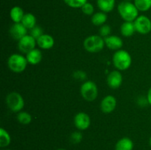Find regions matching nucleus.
Listing matches in <instances>:
<instances>
[{"mask_svg":"<svg viewBox=\"0 0 151 150\" xmlns=\"http://www.w3.org/2000/svg\"><path fill=\"white\" fill-rule=\"evenodd\" d=\"M118 12L125 21L133 22L138 17V9L131 1H122L118 6Z\"/></svg>","mask_w":151,"mask_h":150,"instance_id":"nucleus-1","label":"nucleus"},{"mask_svg":"<svg viewBox=\"0 0 151 150\" xmlns=\"http://www.w3.org/2000/svg\"><path fill=\"white\" fill-rule=\"evenodd\" d=\"M113 63L119 70H126L131 65V55L125 50H118L113 56Z\"/></svg>","mask_w":151,"mask_h":150,"instance_id":"nucleus-2","label":"nucleus"},{"mask_svg":"<svg viewBox=\"0 0 151 150\" xmlns=\"http://www.w3.org/2000/svg\"><path fill=\"white\" fill-rule=\"evenodd\" d=\"M105 41L100 35H91L85 39L83 42L84 48L91 53L100 51L105 46Z\"/></svg>","mask_w":151,"mask_h":150,"instance_id":"nucleus-3","label":"nucleus"},{"mask_svg":"<svg viewBox=\"0 0 151 150\" xmlns=\"http://www.w3.org/2000/svg\"><path fill=\"white\" fill-rule=\"evenodd\" d=\"M27 63L26 57L19 54H13L10 55L7 61L9 69L16 73L24 71L26 69Z\"/></svg>","mask_w":151,"mask_h":150,"instance_id":"nucleus-4","label":"nucleus"},{"mask_svg":"<svg viewBox=\"0 0 151 150\" xmlns=\"http://www.w3.org/2000/svg\"><path fill=\"white\" fill-rule=\"evenodd\" d=\"M6 103L11 111L18 113L23 109L24 101L22 96L17 92H11L6 97Z\"/></svg>","mask_w":151,"mask_h":150,"instance_id":"nucleus-5","label":"nucleus"},{"mask_svg":"<svg viewBox=\"0 0 151 150\" xmlns=\"http://www.w3.org/2000/svg\"><path fill=\"white\" fill-rule=\"evenodd\" d=\"M81 94L83 98L86 101H94L96 99L98 94L97 85L92 81H86L81 85Z\"/></svg>","mask_w":151,"mask_h":150,"instance_id":"nucleus-6","label":"nucleus"},{"mask_svg":"<svg viewBox=\"0 0 151 150\" xmlns=\"http://www.w3.org/2000/svg\"><path fill=\"white\" fill-rule=\"evenodd\" d=\"M137 32L139 33L146 35L151 31V21L145 16H140L134 21Z\"/></svg>","mask_w":151,"mask_h":150,"instance_id":"nucleus-7","label":"nucleus"},{"mask_svg":"<svg viewBox=\"0 0 151 150\" xmlns=\"http://www.w3.org/2000/svg\"><path fill=\"white\" fill-rule=\"evenodd\" d=\"M36 43V40L32 35H27L19 40L18 43V47L22 53L27 54L28 52L35 49Z\"/></svg>","mask_w":151,"mask_h":150,"instance_id":"nucleus-8","label":"nucleus"},{"mask_svg":"<svg viewBox=\"0 0 151 150\" xmlns=\"http://www.w3.org/2000/svg\"><path fill=\"white\" fill-rule=\"evenodd\" d=\"M75 125L80 130H85L88 129L91 124L90 117L85 113H78L74 119Z\"/></svg>","mask_w":151,"mask_h":150,"instance_id":"nucleus-9","label":"nucleus"},{"mask_svg":"<svg viewBox=\"0 0 151 150\" xmlns=\"http://www.w3.org/2000/svg\"><path fill=\"white\" fill-rule=\"evenodd\" d=\"M27 29L22 23H15L10 29V34L12 38L19 41L23 37L27 35Z\"/></svg>","mask_w":151,"mask_h":150,"instance_id":"nucleus-10","label":"nucleus"},{"mask_svg":"<svg viewBox=\"0 0 151 150\" xmlns=\"http://www.w3.org/2000/svg\"><path fill=\"white\" fill-rule=\"evenodd\" d=\"M116 106V100L113 96L104 97L100 104V108L104 113H110L114 110Z\"/></svg>","mask_w":151,"mask_h":150,"instance_id":"nucleus-11","label":"nucleus"},{"mask_svg":"<svg viewBox=\"0 0 151 150\" xmlns=\"http://www.w3.org/2000/svg\"><path fill=\"white\" fill-rule=\"evenodd\" d=\"M122 82V76L118 71H113L111 72L107 77V83L110 88L116 89L118 88Z\"/></svg>","mask_w":151,"mask_h":150,"instance_id":"nucleus-12","label":"nucleus"},{"mask_svg":"<svg viewBox=\"0 0 151 150\" xmlns=\"http://www.w3.org/2000/svg\"><path fill=\"white\" fill-rule=\"evenodd\" d=\"M104 41L108 48L112 50H119L123 45L122 40L116 35H109L104 38Z\"/></svg>","mask_w":151,"mask_h":150,"instance_id":"nucleus-13","label":"nucleus"},{"mask_svg":"<svg viewBox=\"0 0 151 150\" xmlns=\"http://www.w3.org/2000/svg\"><path fill=\"white\" fill-rule=\"evenodd\" d=\"M36 42L38 46L43 49H51L55 44L54 38L51 35H47V34H43L41 37H39L36 40Z\"/></svg>","mask_w":151,"mask_h":150,"instance_id":"nucleus-14","label":"nucleus"},{"mask_svg":"<svg viewBox=\"0 0 151 150\" xmlns=\"http://www.w3.org/2000/svg\"><path fill=\"white\" fill-rule=\"evenodd\" d=\"M27 60L31 65L38 64L42 60V53L39 49H34L28 52L26 56Z\"/></svg>","mask_w":151,"mask_h":150,"instance_id":"nucleus-15","label":"nucleus"},{"mask_svg":"<svg viewBox=\"0 0 151 150\" xmlns=\"http://www.w3.org/2000/svg\"><path fill=\"white\" fill-rule=\"evenodd\" d=\"M97 4L102 12L109 13L114 7L115 0H97Z\"/></svg>","mask_w":151,"mask_h":150,"instance_id":"nucleus-16","label":"nucleus"},{"mask_svg":"<svg viewBox=\"0 0 151 150\" xmlns=\"http://www.w3.org/2000/svg\"><path fill=\"white\" fill-rule=\"evenodd\" d=\"M133 148V141L128 138H122L116 143L115 150H132Z\"/></svg>","mask_w":151,"mask_h":150,"instance_id":"nucleus-17","label":"nucleus"},{"mask_svg":"<svg viewBox=\"0 0 151 150\" xmlns=\"http://www.w3.org/2000/svg\"><path fill=\"white\" fill-rule=\"evenodd\" d=\"M10 16L12 20L15 22V23H21L23 19L24 16V10L20 7H13V8L10 10Z\"/></svg>","mask_w":151,"mask_h":150,"instance_id":"nucleus-18","label":"nucleus"},{"mask_svg":"<svg viewBox=\"0 0 151 150\" xmlns=\"http://www.w3.org/2000/svg\"><path fill=\"white\" fill-rule=\"evenodd\" d=\"M120 31L122 35L125 37H130L133 35L136 31L134 22L125 21L121 26Z\"/></svg>","mask_w":151,"mask_h":150,"instance_id":"nucleus-19","label":"nucleus"},{"mask_svg":"<svg viewBox=\"0 0 151 150\" xmlns=\"http://www.w3.org/2000/svg\"><path fill=\"white\" fill-rule=\"evenodd\" d=\"M21 23L27 28V29H32V28L35 26V23H36V19L35 16L32 13H26L24 16L23 19H22Z\"/></svg>","mask_w":151,"mask_h":150,"instance_id":"nucleus-20","label":"nucleus"},{"mask_svg":"<svg viewBox=\"0 0 151 150\" xmlns=\"http://www.w3.org/2000/svg\"><path fill=\"white\" fill-rule=\"evenodd\" d=\"M107 20V16L104 12H98L94 13L91 17V22L95 26H102Z\"/></svg>","mask_w":151,"mask_h":150,"instance_id":"nucleus-21","label":"nucleus"},{"mask_svg":"<svg viewBox=\"0 0 151 150\" xmlns=\"http://www.w3.org/2000/svg\"><path fill=\"white\" fill-rule=\"evenodd\" d=\"M134 4L142 12H145L151 8V0H134Z\"/></svg>","mask_w":151,"mask_h":150,"instance_id":"nucleus-22","label":"nucleus"},{"mask_svg":"<svg viewBox=\"0 0 151 150\" xmlns=\"http://www.w3.org/2000/svg\"><path fill=\"white\" fill-rule=\"evenodd\" d=\"M11 138L8 132L3 128L0 129V146L6 147L10 144Z\"/></svg>","mask_w":151,"mask_h":150,"instance_id":"nucleus-23","label":"nucleus"},{"mask_svg":"<svg viewBox=\"0 0 151 150\" xmlns=\"http://www.w3.org/2000/svg\"><path fill=\"white\" fill-rule=\"evenodd\" d=\"M17 119L19 123L22 124H28L32 121V117L31 115L27 112H20L18 113Z\"/></svg>","mask_w":151,"mask_h":150,"instance_id":"nucleus-24","label":"nucleus"},{"mask_svg":"<svg viewBox=\"0 0 151 150\" xmlns=\"http://www.w3.org/2000/svg\"><path fill=\"white\" fill-rule=\"evenodd\" d=\"M63 1L68 6L73 8H80V7L81 8L87 2V0H63Z\"/></svg>","mask_w":151,"mask_h":150,"instance_id":"nucleus-25","label":"nucleus"},{"mask_svg":"<svg viewBox=\"0 0 151 150\" xmlns=\"http://www.w3.org/2000/svg\"><path fill=\"white\" fill-rule=\"evenodd\" d=\"M81 10L82 12L86 15H88V16H91L94 13V6L89 2H86L82 7H81Z\"/></svg>","mask_w":151,"mask_h":150,"instance_id":"nucleus-26","label":"nucleus"},{"mask_svg":"<svg viewBox=\"0 0 151 150\" xmlns=\"http://www.w3.org/2000/svg\"><path fill=\"white\" fill-rule=\"evenodd\" d=\"M111 32V28L109 25L107 24L102 25L101 27L100 28V30H99V33H100V36L105 37V38L109 36Z\"/></svg>","mask_w":151,"mask_h":150,"instance_id":"nucleus-27","label":"nucleus"},{"mask_svg":"<svg viewBox=\"0 0 151 150\" xmlns=\"http://www.w3.org/2000/svg\"><path fill=\"white\" fill-rule=\"evenodd\" d=\"M83 139V135L80 132H74L70 136V141L72 144H79Z\"/></svg>","mask_w":151,"mask_h":150,"instance_id":"nucleus-28","label":"nucleus"},{"mask_svg":"<svg viewBox=\"0 0 151 150\" xmlns=\"http://www.w3.org/2000/svg\"><path fill=\"white\" fill-rule=\"evenodd\" d=\"M42 35H43V30L40 26H35V27H33L32 29H31L30 35H32L35 40L38 39V38H39V37H41Z\"/></svg>","mask_w":151,"mask_h":150,"instance_id":"nucleus-29","label":"nucleus"},{"mask_svg":"<svg viewBox=\"0 0 151 150\" xmlns=\"http://www.w3.org/2000/svg\"><path fill=\"white\" fill-rule=\"evenodd\" d=\"M74 77L75 79H83H83H85L86 78V74L84 72L81 71H76L74 74Z\"/></svg>","mask_w":151,"mask_h":150,"instance_id":"nucleus-30","label":"nucleus"},{"mask_svg":"<svg viewBox=\"0 0 151 150\" xmlns=\"http://www.w3.org/2000/svg\"><path fill=\"white\" fill-rule=\"evenodd\" d=\"M147 102L151 105V88L149 89L148 92H147Z\"/></svg>","mask_w":151,"mask_h":150,"instance_id":"nucleus-31","label":"nucleus"},{"mask_svg":"<svg viewBox=\"0 0 151 150\" xmlns=\"http://www.w3.org/2000/svg\"><path fill=\"white\" fill-rule=\"evenodd\" d=\"M149 143H150V146H151V137L150 138V140H149Z\"/></svg>","mask_w":151,"mask_h":150,"instance_id":"nucleus-32","label":"nucleus"},{"mask_svg":"<svg viewBox=\"0 0 151 150\" xmlns=\"http://www.w3.org/2000/svg\"><path fill=\"white\" fill-rule=\"evenodd\" d=\"M56 150H66L64 149H56Z\"/></svg>","mask_w":151,"mask_h":150,"instance_id":"nucleus-33","label":"nucleus"},{"mask_svg":"<svg viewBox=\"0 0 151 150\" xmlns=\"http://www.w3.org/2000/svg\"><path fill=\"white\" fill-rule=\"evenodd\" d=\"M125 1H131V0H125Z\"/></svg>","mask_w":151,"mask_h":150,"instance_id":"nucleus-34","label":"nucleus"},{"mask_svg":"<svg viewBox=\"0 0 151 150\" xmlns=\"http://www.w3.org/2000/svg\"><path fill=\"white\" fill-rule=\"evenodd\" d=\"M5 150H10V149H5Z\"/></svg>","mask_w":151,"mask_h":150,"instance_id":"nucleus-35","label":"nucleus"}]
</instances>
